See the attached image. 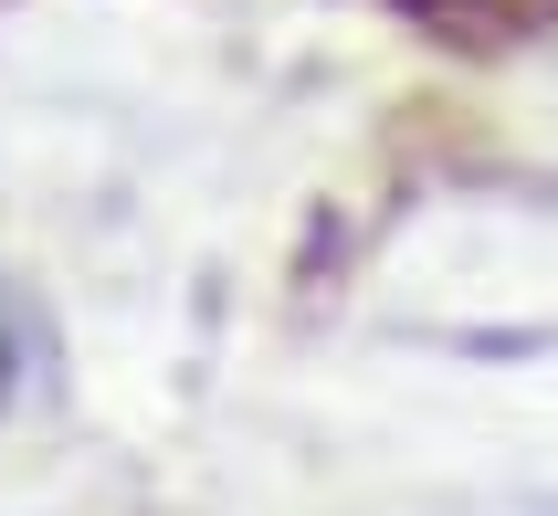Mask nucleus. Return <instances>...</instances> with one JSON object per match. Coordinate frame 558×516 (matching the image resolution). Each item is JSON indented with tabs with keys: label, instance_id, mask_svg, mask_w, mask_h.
Returning <instances> with one entry per match:
<instances>
[{
	"label": "nucleus",
	"instance_id": "f257e3e1",
	"mask_svg": "<svg viewBox=\"0 0 558 516\" xmlns=\"http://www.w3.org/2000/svg\"><path fill=\"white\" fill-rule=\"evenodd\" d=\"M22 391V316H11V296H0V400Z\"/></svg>",
	"mask_w": 558,
	"mask_h": 516
}]
</instances>
